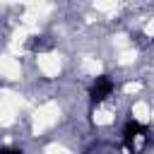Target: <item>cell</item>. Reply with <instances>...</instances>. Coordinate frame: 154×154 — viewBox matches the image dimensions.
I'll use <instances>...</instances> for the list:
<instances>
[{"mask_svg": "<svg viewBox=\"0 0 154 154\" xmlns=\"http://www.w3.org/2000/svg\"><path fill=\"white\" fill-rule=\"evenodd\" d=\"M111 91H113V82H111V77L101 75V77H96V82L91 84V101L99 103V101H103Z\"/></svg>", "mask_w": 154, "mask_h": 154, "instance_id": "1", "label": "cell"}, {"mask_svg": "<svg viewBox=\"0 0 154 154\" xmlns=\"http://www.w3.org/2000/svg\"><path fill=\"white\" fill-rule=\"evenodd\" d=\"M0 154H22V152H19V149H12V147H2Z\"/></svg>", "mask_w": 154, "mask_h": 154, "instance_id": "3", "label": "cell"}, {"mask_svg": "<svg viewBox=\"0 0 154 154\" xmlns=\"http://www.w3.org/2000/svg\"><path fill=\"white\" fill-rule=\"evenodd\" d=\"M144 132H147V130H144L142 123H137V120H128V125H125V130H123L125 147H128V149H135V140H137L140 135H144Z\"/></svg>", "mask_w": 154, "mask_h": 154, "instance_id": "2", "label": "cell"}]
</instances>
